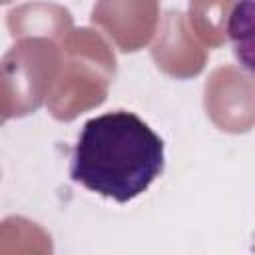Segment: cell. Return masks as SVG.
<instances>
[{
    "label": "cell",
    "mask_w": 255,
    "mask_h": 255,
    "mask_svg": "<svg viewBox=\"0 0 255 255\" xmlns=\"http://www.w3.org/2000/svg\"><path fill=\"white\" fill-rule=\"evenodd\" d=\"M163 167V139L137 114L114 110L82 126L70 159V177L88 191L128 203L147 191Z\"/></svg>",
    "instance_id": "1"
},
{
    "label": "cell",
    "mask_w": 255,
    "mask_h": 255,
    "mask_svg": "<svg viewBox=\"0 0 255 255\" xmlns=\"http://www.w3.org/2000/svg\"><path fill=\"white\" fill-rule=\"evenodd\" d=\"M227 36L237 64L255 76V2H237L231 6Z\"/></svg>",
    "instance_id": "2"
}]
</instances>
